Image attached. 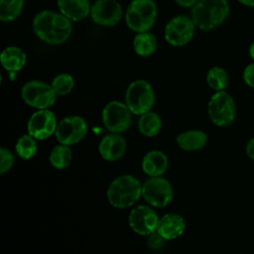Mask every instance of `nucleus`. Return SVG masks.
<instances>
[{
  "instance_id": "2",
  "label": "nucleus",
  "mask_w": 254,
  "mask_h": 254,
  "mask_svg": "<svg viewBox=\"0 0 254 254\" xmlns=\"http://www.w3.org/2000/svg\"><path fill=\"white\" fill-rule=\"evenodd\" d=\"M229 14L227 0H198L191 9L194 25L202 31H210L220 26Z\"/></svg>"
},
{
  "instance_id": "1",
  "label": "nucleus",
  "mask_w": 254,
  "mask_h": 254,
  "mask_svg": "<svg viewBox=\"0 0 254 254\" xmlns=\"http://www.w3.org/2000/svg\"><path fill=\"white\" fill-rule=\"evenodd\" d=\"M33 30L37 37L50 45L64 43L70 36L72 25L61 12L43 10L33 19Z\"/></svg>"
},
{
  "instance_id": "32",
  "label": "nucleus",
  "mask_w": 254,
  "mask_h": 254,
  "mask_svg": "<svg viewBox=\"0 0 254 254\" xmlns=\"http://www.w3.org/2000/svg\"><path fill=\"white\" fill-rule=\"evenodd\" d=\"M176 3H178L180 6L183 7H192L198 0H175Z\"/></svg>"
},
{
  "instance_id": "26",
  "label": "nucleus",
  "mask_w": 254,
  "mask_h": 254,
  "mask_svg": "<svg viewBox=\"0 0 254 254\" xmlns=\"http://www.w3.org/2000/svg\"><path fill=\"white\" fill-rule=\"evenodd\" d=\"M16 153L17 155L24 159L29 160L33 158L37 152V142L36 139L29 133L21 136L16 142Z\"/></svg>"
},
{
  "instance_id": "8",
  "label": "nucleus",
  "mask_w": 254,
  "mask_h": 254,
  "mask_svg": "<svg viewBox=\"0 0 254 254\" xmlns=\"http://www.w3.org/2000/svg\"><path fill=\"white\" fill-rule=\"evenodd\" d=\"M174 190L166 179L150 177L142 185V196L152 206L164 207L173 199Z\"/></svg>"
},
{
  "instance_id": "6",
  "label": "nucleus",
  "mask_w": 254,
  "mask_h": 254,
  "mask_svg": "<svg viewBox=\"0 0 254 254\" xmlns=\"http://www.w3.org/2000/svg\"><path fill=\"white\" fill-rule=\"evenodd\" d=\"M234 99L226 91H216L207 104V113L211 122L218 127H227L235 119Z\"/></svg>"
},
{
  "instance_id": "21",
  "label": "nucleus",
  "mask_w": 254,
  "mask_h": 254,
  "mask_svg": "<svg viewBox=\"0 0 254 254\" xmlns=\"http://www.w3.org/2000/svg\"><path fill=\"white\" fill-rule=\"evenodd\" d=\"M157 39L149 32L137 33L133 39V49L135 53L143 58L152 56L157 50Z\"/></svg>"
},
{
  "instance_id": "12",
  "label": "nucleus",
  "mask_w": 254,
  "mask_h": 254,
  "mask_svg": "<svg viewBox=\"0 0 254 254\" xmlns=\"http://www.w3.org/2000/svg\"><path fill=\"white\" fill-rule=\"evenodd\" d=\"M159 217L156 211L148 205H138L129 213L128 223L131 229L139 235H150L157 230Z\"/></svg>"
},
{
  "instance_id": "7",
  "label": "nucleus",
  "mask_w": 254,
  "mask_h": 254,
  "mask_svg": "<svg viewBox=\"0 0 254 254\" xmlns=\"http://www.w3.org/2000/svg\"><path fill=\"white\" fill-rule=\"evenodd\" d=\"M21 96L26 104L37 109H48L57 99V93L51 84L41 80H30L21 89Z\"/></svg>"
},
{
  "instance_id": "13",
  "label": "nucleus",
  "mask_w": 254,
  "mask_h": 254,
  "mask_svg": "<svg viewBox=\"0 0 254 254\" xmlns=\"http://www.w3.org/2000/svg\"><path fill=\"white\" fill-rule=\"evenodd\" d=\"M58 126L56 115L49 109H38L28 121V133L35 139L45 140L56 133Z\"/></svg>"
},
{
  "instance_id": "27",
  "label": "nucleus",
  "mask_w": 254,
  "mask_h": 254,
  "mask_svg": "<svg viewBox=\"0 0 254 254\" xmlns=\"http://www.w3.org/2000/svg\"><path fill=\"white\" fill-rule=\"evenodd\" d=\"M57 95L64 96L71 92L74 86V79L68 73H60L56 75L51 83Z\"/></svg>"
},
{
  "instance_id": "14",
  "label": "nucleus",
  "mask_w": 254,
  "mask_h": 254,
  "mask_svg": "<svg viewBox=\"0 0 254 254\" xmlns=\"http://www.w3.org/2000/svg\"><path fill=\"white\" fill-rule=\"evenodd\" d=\"M122 7L116 0H96L90 9L94 23L99 26L111 27L122 18Z\"/></svg>"
},
{
  "instance_id": "20",
  "label": "nucleus",
  "mask_w": 254,
  "mask_h": 254,
  "mask_svg": "<svg viewBox=\"0 0 254 254\" xmlns=\"http://www.w3.org/2000/svg\"><path fill=\"white\" fill-rule=\"evenodd\" d=\"M177 144L185 151H196L204 147L207 135L201 130H188L178 135Z\"/></svg>"
},
{
  "instance_id": "29",
  "label": "nucleus",
  "mask_w": 254,
  "mask_h": 254,
  "mask_svg": "<svg viewBox=\"0 0 254 254\" xmlns=\"http://www.w3.org/2000/svg\"><path fill=\"white\" fill-rule=\"evenodd\" d=\"M166 239L163 238L157 231L148 235V246L151 249L154 250H158L160 248H162V246L164 245V241Z\"/></svg>"
},
{
  "instance_id": "22",
  "label": "nucleus",
  "mask_w": 254,
  "mask_h": 254,
  "mask_svg": "<svg viewBox=\"0 0 254 254\" xmlns=\"http://www.w3.org/2000/svg\"><path fill=\"white\" fill-rule=\"evenodd\" d=\"M161 127L162 121L160 116L152 111L142 114L138 121V129L146 137L156 136L160 132Z\"/></svg>"
},
{
  "instance_id": "23",
  "label": "nucleus",
  "mask_w": 254,
  "mask_h": 254,
  "mask_svg": "<svg viewBox=\"0 0 254 254\" xmlns=\"http://www.w3.org/2000/svg\"><path fill=\"white\" fill-rule=\"evenodd\" d=\"M72 160V151L66 145H56L50 153V163L51 165L58 169L63 170L67 168Z\"/></svg>"
},
{
  "instance_id": "33",
  "label": "nucleus",
  "mask_w": 254,
  "mask_h": 254,
  "mask_svg": "<svg viewBox=\"0 0 254 254\" xmlns=\"http://www.w3.org/2000/svg\"><path fill=\"white\" fill-rule=\"evenodd\" d=\"M238 2H240L246 6L254 7V0H238Z\"/></svg>"
},
{
  "instance_id": "25",
  "label": "nucleus",
  "mask_w": 254,
  "mask_h": 254,
  "mask_svg": "<svg viewBox=\"0 0 254 254\" xmlns=\"http://www.w3.org/2000/svg\"><path fill=\"white\" fill-rule=\"evenodd\" d=\"M206 82L211 89L222 91L228 86V74L224 68L213 66L207 71Z\"/></svg>"
},
{
  "instance_id": "18",
  "label": "nucleus",
  "mask_w": 254,
  "mask_h": 254,
  "mask_svg": "<svg viewBox=\"0 0 254 254\" xmlns=\"http://www.w3.org/2000/svg\"><path fill=\"white\" fill-rule=\"evenodd\" d=\"M60 12L70 21H80L90 13L89 0H57Z\"/></svg>"
},
{
  "instance_id": "28",
  "label": "nucleus",
  "mask_w": 254,
  "mask_h": 254,
  "mask_svg": "<svg viewBox=\"0 0 254 254\" xmlns=\"http://www.w3.org/2000/svg\"><path fill=\"white\" fill-rule=\"evenodd\" d=\"M13 163H14V157L12 153L8 149L1 147L0 148V174L3 175L7 173L12 168Z\"/></svg>"
},
{
  "instance_id": "24",
  "label": "nucleus",
  "mask_w": 254,
  "mask_h": 254,
  "mask_svg": "<svg viewBox=\"0 0 254 254\" xmlns=\"http://www.w3.org/2000/svg\"><path fill=\"white\" fill-rule=\"evenodd\" d=\"M24 8V0H1L0 19L3 22H11L17 19Z\"/></svg>"
},
{
  "instance_id": "5",
  "label": "nucleus",
  "mask_w": 254,
  "mask_h": 254,
  "mask_svg": "<svg viewBox=\"0 0 254 254\" xmlns=\"http://www.w3.org/2000/svg\"><path fill=\"white\" fill-rule=\"evenodd\" d=\"M155 102V93L151 84L143 79L132 81L125 93V104L136 115L151 111Z\"/></svg>"
},
{
  "instance_id": "4",
  "label": "nucleus",
  "mask_w": 254,
  "mask_h": 254,
  "mask_svg": "<svg viewBox=\"0 0 254 254\" xmlns=\"http://www.w3.org/2000/svg\"><path fill=\"white\" fill-rule=\"evenodd\" d=\"M157 19V5L153 0H132L125 13V21L136 33L148 32Z\"/></svg>"
},
{
  "instance_id": "16",
  "label": "nucleus",
  "mask_w": 254,
  "mask_h": 254,
  "mask_svg": "<svg viewBox=\"0 0 254 254\" xmlns=\"http://www.w3.org/2000/svg\"><path fill=\"white\" fill-rule=\"evenodd\" d=\"M186 229V222L178 213H167L159 218L157 232L166 240H172L181 236Z\"/></svg>"
},
{
  "instance_id": "9",
  "label": "nucleus",
  "mask_w": 254,
  "mask_h": 254,
  "mask_svg": "<svg viewBox=\"0 0 254 254\" xmlns=\"http://www.w3.org/2000/svg\"><path fill=\"white\" fill-rule=\"evenodd\" d=\"M194 23L186 15H178L172 18L165 27L164 37L167 43L174 47L187 45L193 37Z\"/></svg>"
},
{
  "instance_id": "17",
  "label": "nucleus",
  "mask_w": 254,
  "mask_h": 254,
  "mask_svg": "<svg viewBox=\"0 0 254 254\" xmlns=\"http://www.w3.org/2000/svg\"><path fill=\"white\" fill-rule=\"evenodd\" d=\"M168 157L159 150L148 152L142 160V170L149 177H161L168 169Z\"/></svg>"
},
{
  "instance_id": "15",
  "label": "nucleus",
  "mask_w": 254,
  "mask_h": 254,
  "mask_svg": "<svg viewBox=\"0 0 254 254\" xmlns=\"http://www.w3.org/2000/svg\"><path fill=\"white\" fill-rule=\"evenodd\" d=\"M98 151L100 156L109 162L119 160L126 151V140L120 133H113L104 136L99 143Z\"/></svg>"
},
{
  "instance_id": "34",
  "label": "nucleus",
  "mask_w": 254,
  "mask_h": 254,
  "mask_svg": "<svg viewBox=\"0 0 254 254\" xmlns=\"http://www.w3.org/2000/svg\"><path fill=\"white\" fill-rule=\"evenodd\" d=\"M249 54H250V57L254 60V42L251 44V46L249 48Z\"/></svg>"
},
{
  "instance_id": "31",
  "label": "nucleus",
  "mask_w": 254,
  "mask_h": 254,
  "mask_svg": "<svg viewBox=\"0 0 254 254\" xmlns=\"http://www.w3.org/2000/svg\"><path fill=\"white\" fill-rule=\"evenodd\" d=\"M245 151H246V155L254 161V137L251 138L247 144H246V147H245Z\"/></svg>"
},
{
  "instance_id": "11",
  "label": "nucleus",
  "mask_w": 254,
  "mask_h": 254,
  "mask_svg": "<svg viewBox=\"0 0 254 254\" xmlns=\"http://www.w3.org/2000/svg\"><path fill=\"white\" fill-rule=\"evenodd\" d=\"M131 111L125 103L117 100L108 102L102 110L104 126L113 133H121L127 130L132 121Z\"/></svg>"
},
{
  "instance_id": "10",
  "label": "nucleus",
  "mask_w": 254,
  "mask_h": 254,
  "mask_svg": "<svg viewBox=\"0 0 254 254\" xmlns=\"http://www.w3.org/2000/svg\"><path fill=\"white\" fill-rule=\"evenodd\" d=\"M87 133V123L78 115H70L62 119L57 126L56 138L60 144L71 146L80 142Z\"/></svg>"
},
{
  "instance_id": "3",
  "label": "nucleus",
  "mask_w": 254,
  "mask_h": 254,
  "mask_svg": "<svg viewBox=\"0 0 254 254\" xmlns=\"http://www.w3.org/2000/svg\"><path fill=\"white\" fill-rule=\"evenodd\" d=\"M142 195L141 183L131 175H122L114 179L107 190V199L116 208L132 206Z\"/></svg>"
},
{
  "instance_id": "19",
  "label": "nucleus",
  "mask_w": 254,
  "mask_h": 254,
  "mask_svg": "<svg viewBox=\"0 0 254 254\" xmlns=\"http://www.w3.org/2000/svg\"><path fill=\"white\" fill-rule=\"evenodd\" d=\"M2 66L9 72H17L26 64V54L18 47H7L0 56Z\"/></svg>"
},
{
  "instance_id": "30",
  "label": "nucleus",
  "mask_w": 254,
  "mask_h": 254,
  "mask_svg": "<svg viewBox=\"0 0 254 254\" xmlns=\"http://www.w3.org/2000/svg\"><path fill=\"white\" fill-rule=\"evenodd\" d=\"M243 79L248 86L254 88V63L245 67L243 71Z\"/></svg>"
}]
</instances>
